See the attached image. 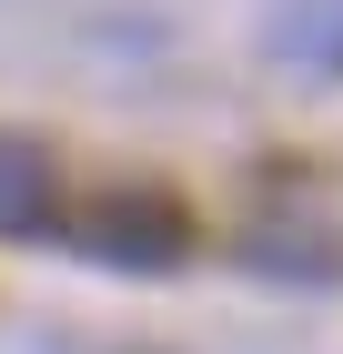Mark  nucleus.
I'll return each instance as SVG.
<instances>
[{
    "label": "nucleus",
    "mask_w": 343,
    "mask_h": 354,
    "mask_svg": "<svg viewBox=\"0 0 343 354\" xmlns=\"http://www.w3.org/2000/svg\"><path fill=\"white\" fill-rule=\"evenodd\" d=\"M51 243H71L101 273H182L192 243H202V223H192L182 192H161V183H111V192H91V203H71L51 223Z\"/></svg>",
    "instance_id": "f257e3e1"
},
{
    "label": "nucleus",
    "mask_w": 343,
    "mask_h": 354,
    "mask_svg": "<svg viewBox=\"0 0 343 354\" xmlns=\"http://www.w3.org/2000/svg\"><path fill=\"white\" fill-rule=\"evenodd\" d=\"M51 223H61V162H51V142L0 132V233H10V243H51Z\"/></svg>",
    "instance_id": "f03ea898"
},
{
    "label": "nucleus",
    "mask_w": 343,
    "mask_h": 354,
    "mask_svg": "<svg viewBox=\"0 0 343 354\" xmlns=\"http://www.w3.org/2000/svg\"><path fill=\"white\" fill-rule=\"evenodd\" d=\"M273 51L303 71H343V0H283L273 10Z\"/></svg>",
    "instance_id": "7ed1b4c3"
}]
</instances>
